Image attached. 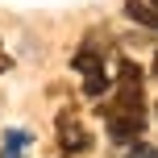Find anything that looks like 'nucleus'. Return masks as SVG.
<instances>
[{
    "instance_id": "nucleus-8",
    "label": "nucleus",
    "mask_w": 158,
    "mask_h": 158,
    "mask_svg": "<svg viewBox=\"0 0 158 158\" xmlns=\"http://www.w3.org/2000/svg\"><path fill=\"white\" fill-rule=\"evenodd\" d=\"M0 158H25V150H8V146H4V154H0Z\"/></svg>"
},
{
    "instance_id": "nucleus-3",
    "label": "nucleus",
    "mask_w": 158,
    "mask_h": 158,
    "mask_svg": "<svg viewBox=\"0 0 158 158\" xmlns=\"http://www.w3.org/2000/svg\"><path fill=\"white\" fill-rule=\"evenodd\" d=\"M58 146H63V154H71V158L92 150V133H87V125L75 117V108L58 112Z\"/></svg>"
},
{
    "instance_id": "nucleus-9",
    "label": "nucleus",
    "mask_w": 158,
    "mask_h": 158,
    "mask_svg": "<svg viewBox=\"0 0 158 158\" xmlns=\"http://www.w3.org/2000/svg\"><path fill=\"white\" fill-rule=\"evenodd\" d=\"M154 79H158V54H154Z\"/></svg>"
},
{
    "instance_id": "nucleus-1",
    "label": "nucleus",
    "mask_w": 158,
    "mask_h": 158,
    "mask_svg": "<svg viewBox=\"0 0 158 158\" xmlns=\"http://www.w3.org/2000/svg\"><path fill=\"white\" fill-rule=\"evenodd\" d=\"M146 75L137 63H129V58H121L117 63V87H112V104H104V129H108V137L117 146L125 142H137V137L146 133V121H150V112H146Z\"/></svg>"
},
{
    "instance_id": "nucleus-6",
    "label": "nucleus",
    "mask_w": 158,
    "mask_h": 158,
    "mask_svg": "<svg viewBox=\"0 0 158 158\" xmlns=\"http://www.w3.org/2000/svg\"><path fill=\"white\" fill-rule=\"evenodd\" d=\"M125 158H158V146H146V142H133L125 150Z\"/></svg>"
},
{
    "instance_id": "nucleus-5",
    "label": "nucleus",
    "mask_w": 158,
    "mask_h": 158,
    "mask_svg": "<svg viewBox=\"0 0 158 158\" xmlns=\"http://www.w3.org/2000/svg\"><path fill=\"white\" fill-rule=\"evenodd\" d=\"M29 142H33V133H25V129H8V133H4V146H8V150H25Z\"/></svg>"
},
{
    "instance_id": "nucleus-10",
    "label": "nucleus",
    "mask_w": 158,
    "mask_h": 158,
    "mask_svg": "<svg viewBox=\"0 0 158 158\" xmlns=\"http://www.w3.org/2000/svg\"><path fill=\"white\" fill-rule=\"evenodd\" d=\"M150 4H158V0H150Z\"/></svg>"
},
{
    "instance_id": "nucleus-2",
    "label": "nucleus",
    "mask_w": 158,
    "mask_h": 158,
    "mask_svg": "<svg viewBox=\"0 0 158 158\" xmlns=\"http://www.w3.org/2000/svg\"><path fill=\"white\" fill-rule=\"evenodd\" d=\"M75 71L83 75V96L87 100H100L108 92V67H104V50L96 46L92 38L75 50Z\"/></svg>"
},
{
    "instance_id": "nucleus-4",
    "label": "nucleus",
    "mask_w": 158,
    "mask_h": 158,
    "mask_svg": "<svg viewBox=\"0 0 158 158\" xmlns=\"http://www.w3.org/2000/svg\"><path fill=\"white\" fill-rule=\"evenodd\" d=\"M125 17L137 21L142 29L158 33V4H150V0H125Z\"/></svg>"
},
{
    "instance_id": "nucleus-7",
    "label": "nucleus",
    "mask_w": 158,
    "mask_h": 158,
    "mask_svg": "<svg viewBox=\"0 0 158 158\" xmlns=\"http://www.w3.org/2000/svg\"><path fill=\"white\" fill-rule=\"evenodd\" d=\"M8 67H13V58H8V54H4V46H0V75H4Z\"/></svg>"
}]
</instances>
